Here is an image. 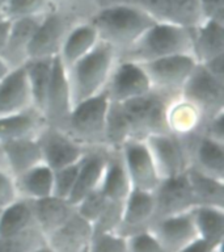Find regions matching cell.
<instances>
[{"label":"cell","instance_id":"cell-1","mask_svg":"<svg viewBox=\"0 0 224 252\" xmlns=\"http://www.w3.org/2000/svg\"><path fill=\"white\" fill-rule=\"evenodd\" d=\"M98 37L114 47L118 55L129 50L156 20L135 3H115L101 8L89 20Z\"/></svg>","mask_w":224,"mask_h":252},{"label":"cell","instance_id":"cell-2","mask_svg":"<svg viewBox=\"0 0 224 252\" xmlns=\"http://www.w3.org/2000/svg\"><path fill=\"white\" fill-rule=\"evenodd\" d=\"M117 59L115 49L100 39L88 54L66 68L74 105L105 91Z\"/></svg>","mask_w":224,"mask_h":252},{"label":"cell","instance_id":"cell-3","mask_svg":"<svg viewBox=\"0 0 224 252\" xmlns=\"http://www.w3.org/2000/svg\"><path fill=\"white\" fill-rule=\"evenodd\" d=\"M178 54H192V29L156 21L129 50L118 55L138 63Z\"/></svg>","mask_w":224,"mask_h":252},{"label":"cell","instance_id":"cell-4","mask_svg":"<svg viewBox=\"0 0 224 252\" xmlns=\"http://www.w3.org/2000/svg\"><path fill=\"white\" fill-rule=\"evenodd\" d=\"M109 106L110 100L105 91L75 104L63 130L86 149L104 146Z\"/></svg>","mask_w":224,"mask_h":252},{"label":"cell","instance_id":"cell-5","mask_svg":"<svg viewBox=\"0 0 224 252\" xmlns=\"http://www.w3.org/2000/svg\"><path fill=\"white\" fill-rule=\"evenodd\" d=\"M153 92L167 98L180 96L181 90L198 64L192 54H178L140 63Z\"/></svg>","mask_w":224,"mask_h":252},{"label":"cell","instance_id":"cell-6","mask_svg":"<svg viewBox=\"0 0 224 252\" xmlns=\"http://www.w3.org/2000/svg\"><path fill=\"white\" fill-rule=\"evenodd\" d=\"M168 101L169 98L151 91L144 96L121 102L122 110L131 130V138L144 139L152 134L168 131L165 124Z\"/></svg>","mask_w":224,"mask_h":252},{"label":"cell","instance_id":"cell-7","mask_svg":"<svg viewBox=\"0 0 224 252\" xmlns=\"http://www.w3.org/2000/svg\"><path fill=\"white\" fill-rule=\"evenodd\" d=\"M180 96L196 106L204 118L224 112V80L215 78L199 63L182 87Z\"/></svg>","mask_w":224,"mask_h":252},{"label":"cell","instance_id":"cell-8","mask_svg":"<svg viewBox=\"0 0 224 252\" xmlns=\"http://www.w3.org/2000/svg\"><path fill=\"white\" fill-rule=\"evenodd\" d=\"M131 188L153 192L160 184L161 177L144 139L130 138L119 150Z\"/></svg>","mask_w":224,"mask_h":252},{"label":"cell","instance_id":"cell-9","mask_svg":"<svg viewBox=\"0 0 224 252\" xmlns=\"http://www.w3.org/2000/svg\"><path fill=\"white\" fill-rule=\"evenodd\" d=\"M151 91L152 87L140 63L118 57L105 88L110 101L121 104L144 96Z\"/></svg>","mask_w":224,"mask_h":252},{"label":"cell","instance_id":"cell-10","mask_svg":"<svg viewBox=\"0 0 224 252\" xmlns=\"http://www.w3.org/2000/svg\"><path fill=\"white\" fill-rule=\"evenodd\" d=\"M42 161L53 171H58L82 160L86 147L79 143L66 130L46 125L37 137Z\"/></svg>","mask_w":224,"mask_h":252},{"label":"cell","instance_id":"cell-11","mask_svg":"<svg viewBox=\"0 0 224 252\" xmlns=\"http://www.w3.org/2000/svg\"><path fill=\"white\" fill-rule=\"evenodd\" d=\"M161 180L184 173L189 167V158L184 139L165 131L144 138Z\"/></svg>","mask_w":224,"mask_h":252},{"label":"cell","instance_id":"cell-12","mask_svg":"<svg viewBox=\"0 0 224 252\" xmlns=\"http://www.w3.org/2000/svg\"><path fill=\"white\" fill-rule=\"evenodd\" d=\"M66 16L51 8L43 15L28 46V59L55 58L62 47L63 39L70 29Z\"/></svg>","mask_w":224,"mask_h":252},{"label":"cell","instance_id":"cell-13","mask_svg":"<svg viewBox=\"0 0 224 252\" xmlns=\"http://www.w3.org/2000/svg\"><path fill=\"white\" fill-rule=\"evenodd\" d=\"M148 231L167 252H180L198 238L192 210L153 220Z\"/></svg>","mask_w":224,"mask_h":252},{"label":"cell","instance_id":"cell-14","mask_svg":"<svg viewBox=\"0 0 224 252\" xmlns=\"http://www.w3.org/2000/svg\"><path fill=\"white\" fill-rule=\"evenodd\" d=\"M72 106L74 101L66 67L63 66L58 57H55L50 87L47 91L43 109V117L46 120L47 125L63 129L72 110Z\"/></svg>","mask_w":224,"mask_h":252},{"label":"cell","instance_id":"cell-15","mask_svg":"<svg viewBox=\"0 0 224 252\" xmlns=\"http://www.w3.org/2000/svg\"><path fill=\"white\" fill-rule=\"evenodd\" d=\"M153 196H155L153 220L189 212L196 206L192 189L185 172L177 176L163 179L160 184L157 185V188L153 190Z\"/></svg>","mask_w":224,"mask_h":252},{"label":"cell","instance_id":"cell-16","mask_svg":"<svg viewBox=\"0 0 224 252\" xmlns=\"http://www.w3.org/2000/svg\"><path fill=\"white\" fill-rule=\"evenodd\" d=\"M186 146L189 167L224 180V143L204 137L198 131L182 138Z\"/></svg>","mask_w":224,"mask_h":252},{"label":"cell","instance_id":"cell-17","mask_svg":"<svg viewBox=\"0 0 224 252\" xmlns=\"http://www.w3.org/2000/svg\"><path fill=\"white\" fill-rule=\"evenodd\" d=\"M109 157V149L105 146L86 149L84 157L79 163L78 177L68 201L76 206L89 193L100 188Z\"/></svg>","mask_w":224,"mask_h":252},{"label":"cell","instance_id":"cell-18","mask_svg":"<svg viewBox=\"0 0 224 252\" xmlns=\"http://www.w3.org/2000/svg\"><path fill=\"white\" fill-rule=\"evenodd\" d=\"M156 21L194 28L202 21L198 0H138Z\"/></svg>","mask_w":224,"mask_h":252},{"label":"cell","instance_id":"cell-19","mask_svg":"<svg viewBox=\"0 0 224 252\" xmlns=\"http://www.w3.org/2000/svg\"><path fill=\"white\" fill-rule=\"evenodd\" d=\"M153 217H155L153 192L131 189V192L123 202L122 220L117 234L129 236L135 232L148 230Z\"/></svg>","mask_w":224,"mask_h":252},{"label":"cell","instance_id":"cell-20","mask_svg":"<svg viewBox=\"0 0 224 252\" xmlns=\"http://www.w3.org/2000/svg\"><path fill=\"white\" fill-rule=\"evenodd\" d=\"M92 239V224L78 212L58 230L46 238V244L54 252H85Z\"/></svg>","mask_w":224,"mask_h":252},{"label":"cell","instance_id":"cell-21","mask_svg":"<svg viewBox=\"0 0 224 252\" xmlns=\"http://www.w3.org/2000/svg\"><path fill=\"white\" fill-rule=\"evenodd\" d=\"M33 108L24 66L16 67L0 82V117Z\"/></svg>","mask_w":224,"mask_h":252},{"label":"cell","instance_id":"cell-22","mask_svg":"<svg viewBox=\"0 0 224 252\" xmlns=\"http://www.w3.org/2000/svg\"><path fill=\"white\" fill-rule=\"evenodd\" d=\"M42 17L43 16H33L11 20L7 45L0 54L11 68L24 66V63L28 61V46Z\"/></svg>","mask_w":224,"mask_h":252},{"label":"cell","instance_id":"cell-23","mask_svg":"<svg viewBox=\"0 0 224 252\" xmlns=\"http://www.w3.org/2000/svg\"><path fill=\"white\" fill-rule=\"evenodd\" d=\"M224 54V24L202 20L192 28V55L196 63H204Z\"/></svg>","mask_w":224,"mask_h":252},{"label":"cell","instance_id":"cell-24","mask_svg":"<svg viewBox=\"0 0 224 252\" xmlns=\"http://www.w3.org/2000/svg\"><path fill=\"white\" fill-rule=\"evenodd\" d=\"M46 125L43 114L35 108L0 117V145L5 142L37 138Z\"/></svg>","mask_w":224,"mask_h":252},{"label":"cell","instance_id":"cell-25","mask_svg":"<svg viewBox=\"0 0 224 252\" xmlns=\"http://www.w3.org/2000/svg\"><path fill=\"white\" fill-rule=\"evenodd\" d=\"M5 169L13 177H17L28 169L42 163V154L37 138L5 142L0 145Z\"/></svg>","mask_w":224,"mask_h":252},{"label":"cell","instance_id":"cell-26","mask_svg":"<svg viewBox=\"0 0 224 252\" xmlns=\"http://www.w3.org/2000/svg\"><path fill=\"white\" fill-rule=\"evenodd\" d=\"M100 41L96 28L90 21L76 24L71 27L63 39L58 58L66 68L88 54Z\"/></svg>","mask_w":224,"mask_h":252},{"label":"cell","instance_id":"cell-27","mask_svg":"<svg viewBox=\"0 0 224 252\" xmlns=\"http://www.w3.org/2000/svg\"><path fill=\"white\" fill-rule=\"evenodd\" d=\"M37 226L42 231L45 238L58 230L63 223H66L76 212V206L66 198H60L54 194L31 201Z\"/></svg>","mask_w":224,"mask_h":252},{"label":"cell","instance_id":"cell-28","mask_svg":"<svg viewBox=\"0 0 224 252\" xmlns=\"http://www.w3.org/2000/svg\"><path fill=\"white\" fill-rule=\"evenodd\" d=\"M204 117L199 109L186 98L177 96L170 98L165 110V124L169 133L185 138L199 130Z\"/></svg>","mask_w":224,"mask_h":252},{"label":"cell","instance_id":"cell-29","mask_svg":"<svg viewBox=\"0 0 224 252\" xmlns=\"http://www.w3.org/2000/svg\"><path fill=\"white\" fill-rule=\"evenodd\" d=\"M198 238L212 250H222L224 240V208L196 205L192 209Z\"/></svg>","mask_w":224,"mask_h":252},{"label":"cell","instance_id":"cell-30","mask_svg":"<svg viewBox=\"0 0 224 252\" xmlns=\"http://www.w3.org/2000/svg\"><path fill=\"white\" fill-rule=\"evenodd\" d=\"M15 183L19 197L30 201L41 200L53 194L54 171L42 161L15 177Z\"/></svg>","mask_w":224,"mask_h":252},{"label":"cell","instance_id":"cell-31","mask_svg":"<svg viewBox=\"0 0 224 252\" xmlns=\"http://www.w3.org/2000/svg\"><path fill=\"white\" fill-rule=\"evenodd\" d=\"M100 189L108 200L114 202H125L129 193L131 192L133 189L131 183L129 180L119 151L109 150V157L106 161Z\"/></svg>","mask_w":224,"mask_h":252},{"label":"cell","instance_id":"cell-32","mask_svg":"<svg viewBox=\"0 0 224 252\" xmlns=\"http://www.w3.org/2000/svg\"><path fill=\"white\" fill-rule=\"evenodd\" d=\"M55 58L28 59L24 63V70L27 74V80L31 94L33 108L43 114L45 102L49 87L51 82L53 66Z\"/></svg>","mask_w":224,"mask_h":252},{"label":"cell","instance_id":"cell-33","mask_svg":"<svg viewBox=\"0 0 224 252\" xmlns=\"http://www.w3.org/2000/svg\"><path fill=\"white\" fill-rule=\"evenodd\" d=\"M193 198L196 205L224 208V180L212 177L198 169L188 167L185 171Z\"/></svg>","mask_w":224,"mask_h":252},{"label":"cell","instance_id":"cell-34","mask_svg":"<svg viewBox=\"0 0 224 252\" xmlns=\"http://www.w3.org/2000/svg\"><path fill=\"white\" fill-rule=\"evenodd\" d=\"M35 226L37 222L30 200L19 197L0 212V238L16 235Z\"/></svg>","mask_w":224,"mask_h":252},{"label":"cell","instance_id":"cell-35","mask_svg":"<svg viewBox=\"0 0 224 252\" xmlns=\"http://www.w3.org/2000/svg\"><path fill=\"white\" fill-rule=\"evenodd\" d=\"M130 138H131V130L125 117V113L122 110L121 104L110 101L109 112L106 117L104 146L109 150L118 151Z\"/></svg>","mask_w":224,"mask_h":252},{"label":"cell","instance_id":"cell-36","mask_svg":"<svg viewBox=\"0 0 224 252\" xmlns=\"http://www.w3.org/2000/svg\"><path fill=\"white\" fill-rule=\"evenodd\" d=\"M46 243L38 226L16 235L0 238V252H33Z\"/></svg>","mask_w":224,"mask_h":252},{"label":"cell","instance_id":"cell-37","mask_svg":"<svg viewBox=\"0 0 224 252\" xmlns=\"http://www.w3.org/2000/svg\"><path fill=\"white\" fill-rule=\"evenodd\" d=\"M53 0H7L1 12V17L8 20L43 16L50 11Z\"/></svg>","mask_w":224,"mask_h":252},{"label":"cell","instance_id":"cell-38","mask_svg":"<svg viewBox=\"0 0 224 252\" xmlns=\"http://www.w3.org/2000/svg\"><path fill=\"white\" fill-rule=\"evenodd\" d=\"M122 210L123 202L109 201L97 220L92 223V236L106 232H118L122 220Z\"/></svg>","mask_w":224,"mask_h":252},{"label":"cell","instance_id":"cell-39","mask_svg":"<svg viewBox=\"0 0 224 252\" xmlns=\"http://www.w3.org/2000/svg\"><path fill=\"white\" fill-rule=\"evenodd\" d=\"M109 200L102 193L100 188L89 193L88 196L83 198L78 205H76V212L79 216H82L85 220H88L90 224L97 220L98 216L101 214L102 210L105 209Z\"/></svg>","mask_w":224,"mask_h":252},{"label":"cell","instance_id":"cell-40","mask_svg":"<svg viewBox=\"0 0 224 252\" xmlns=\"http://www.w3.org/2000/svg\"><path fill=\"white\" fill-rule=\"evenodd\" d=\"M86 252H127L126 238L117 232L93 235Z\"/></svg>","mask_w":224,"mask_h":252},{"label":"cell","instance_id":"cell-41","mask_svg":"<svg viewBox=\"0 0 224 252\" xmlns=\"http://www.w3.org/2000/svg\"><path fill=\"white\" fill-rule=\"evenodd\" d=\"M79 163L80 161H78L76 164L68 165V167L60 168L58 171H54V190H53L54 196L68 200V197H70L75 187V183H76Z\"/></svg>","mask_w":224,"mask_h":252},{"label":"cell","instance_id":"cell-42","mask_svg":"<svg viewBox=\"0 0 224 252\" xmlns=\"http://www.w3.org/2000/svg\"><path fill=\"white\" fill-rule=\"evenodd\" d=\"M125 238L127 252H167L148 230L135 232Z\"/></svg>","mask_w":224,"mask_h":252},{"label":"cell","instance_id":"cell-43","mask_svg":"<svg viewBox=\"0 0 224 252\" xmlns=\"http://www.w3.org/2000/svg\"><path fill=\"white\" fill-rule=\"evenodd\" d=\"M198 133L210 139L224 143V112L204 118Z\"/></svg>","mask_w":224,"mask_h":252},{"label":"cell","instance_id":"cell-44","mask_svg":"<svg viewBox=\"0 0 224 252\" xmlns=\"http://www.w3.org/2000/svg\"><path fill=\"white\" fill-rule=\"evenodd\" d=\"M19 198L15 177L5 168H0V212Z\"/></svg>","mask_w":224,"mask_h":252},{"label":"cell","instance_id":"cell-45","mask_svg":"<svg viewBox=\"0 0 224 252\" xmlns=\"http://www.w3.org/2000/svg\"><path fill=\"white\" fill-rule=\"evenodd\" d=\"M202 20L224 24V0H198Z\"/></svg>","mask_w":224,"mask_h":252},{"label":"cell","instance_id":"cell-46","mask_svg":"<svg viewBox=\"0 0 224 252\" xmlns=\"http://www.w3.org/2000/svg\"><path fill=\"white\" fill-rule=\"evenodd\" d=\"M199 64H202L215 78L220 79V80H224V54L210 59L207 62L199 63Z\"/></svg>","mask_w":224,"mask_h":252},{"label":"cell","instance_id":"cell-47","mask_svg":"<svg viewBox=\"0 0 224 252\" xmlns=\"http://www.w3.org/2000/svg\"><path fill=\"white\" fill-rule=\"evenodd\" d=\"M216 251H219V250H216ZM180 252H215V250H212L204 240H202L200 238H196L194 242L188 244Z\"/></svg>","mask_w":224,"mask_h":252},{"label":"cell","instance_id":"cell-48","mask_svg":"<svg viewBox=\"0 0 224 252\" xmlns=\"http://www.w3.org/2000/svg\"><path fill=\"white\" fill-rule=\"evenodd\" d=\"M9 29H11V20L0 17V54L3 53L4 47L7 45Z\"/></svg>","mask_w":224,"mask_h":252},{"label":"cell","instance_id":"cell-49","mask_svg":"<svg viewBox=\"0 0 224 252\" xmlns=\"http://www.w3.org/2000/svg\"><path fill=\"white\" fill-rule=\"evenodd\" d=\"M11 70L12 68L9 67V64H8V63L5 62L1 57H0V82H1V80H3L8 74H9V71Z\"/></svg>","mask_w":224,"mask_h":252},{"label":"cell","instance_id":"cell-50","mask_svg":"<svg viewBox=\"0 0 224 252\" xmlns=\"http://www.w3.org/2000/svg\"><path fill=\"white\" fill-rule=\"evenodd\" d=\"M33 252H54L53 251V250H51L50 247H49V246H47L46 243L43 244V246H41V247L39 248H37V250H34V251Z\"/></svg>","mask_w":224,"mask_h":252},{"label":"cell","instance_id":"cell-51","mask_svg":"<svg viewBox=\"0 0 224 252\" xmlns=\"http://www.w3.org/2000/svg\"><path fill=\"white\" fill-rule=\"evenodd\" d=\"M0 168H5V164H4L3 154H1V150H0Z\"/></svg>","mask_w":224,"mask_h":252},{"label":"cell","instance_id":"cell-52","mask_svg":"<svg viewBox=\"0 0 224 252\" xmlns=\"http://www.w3.org/2000/svg\"><path fill=\"white\" fill-rule=\"evenodd\" d=\"M5 3H7V0H0V17H1V12H3Z\"/></svg>","mask_w":224,"mask_h":252},{"label":"cell","instance_id":"cell-53","mask_svg":"<svg viewBox=\"0 0 224 252\" xmlns=\"http://www.w3.org/2000/svg\"><path fill=\"white\" fill-rule=\"evenodd\" d=\"M60 1H71V0H60Z\"/></svg>","mask_w":224,"mask_h":252},{"label":"cell","instance_id":"cell-54","mask_svg":"<svg viewBox=\"0 0 224 252\" xmlns=\"http://www.w3.org/2000/svg\"><path fill=\"white\" fill-rule=\"evenodd\" d=\"M215 252H222V250H219V251H215Z\"/></svg>","mask_w":224,"mask_h":252},{"label":"cell","instance_id":"cell-55","mask_svg":"<svg viewBox=\"0 0 224 252\" xmlns=\"http://www.w3.org/2000/svg\"><path fill=\"white\" fill-rule=\"evenodd\" d=\"M85 252H86V251H85Z\"/></svg>","mask_w":224,"mask_h":252}]
</instances>
